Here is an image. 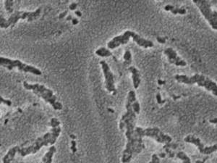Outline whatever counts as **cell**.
I'll use <instances>...</instances> for the list:
<instances>
[{"label": "cell", "mask_w": 217, "mask_h": 163, "mask_svg": "<svg viewBox=\"0 0 217 163\" xmlns=\"http://www.w3.org/2000/svg\"><path fill=\"white\" fill-rule=\"evenodd\" d=\"M70 138H73V139H75V135L72 134V135H70Z\"/></svg>", "instance_id": "42"}, {"label": "cell", "mask_w": 217, "mask_h": 163, "mask_svg": "<svg viewBox=\"0 0 217 163\" xmlns=\"http://www.w3.org/2000/svg\"><path fill=\"white\" fill-rule=\"evenodd\" d=\"M149 163H160L159 158H158L156 154H154V155H152V160L151 162H150Z\"/></svg>", "instance_id": "30"}, {"label": "cell", "mask_w": 217, "mask_h": 163, "mask_svg": "<svg viewBox=\"0 0 217 163\" xmlns=\"http://www.w3.org/2000/svg\"><path fill=\"white\" fill-rule=\"evenodd\" d=\"M194 3L198 7L202 14L205 18L208 20L214 30H217V12L212 11L210 4L205 0H192Z\"/></svg>", "instance_id": "5"}, {"label": "cell", "mask_w": 217, "mask_h": 163, "mask_svg": "<svg viewBox=\"0 0 217 163\" xmlns=\"http://www.w3.org/2000/svg\"><path fill=\"white\" fill-rule=\"evenodd\" d=\"M96 54L98 56H100V57H109V56L112 55L111 52L104 47H101L99 49H98L96 52Z\"/></svg>", "instance_id": "20"}, {"label": "cell", "mask_w": 217, "mask_h": 163, "mask_svg": "<svg viewBox=\"0 0 217 163\" xmlns=\"http://www.w3.org/2000/svg\"><path fill=\"white\" fill-rule=\"evenodd\" d=\"M185 141L188 142V143H191L195 144V145L198 148L200 152L203 154V150H204V144L202 143L201 139L198 138H196L194 136H192V135H189V136H186L185 138Z\"/></svg>", "instance_id": "14"}, {"label": "cell", "mask_w": 217, "mask_h": 163, "mask_svg": "<svg viewBox=\"0 0 217 163\" xmlns=\"http://www.w3.org/2000/svg\"><path fill=\"white\" fill-rule=\"evenodd\" d=\"M156 40L158 41V42L161 43V44H164V43L166 42V39L163 38V37L157 36L156 37Z\"/></svg>", "instance_id": "33"}, {"label": "cell", "mask_w": 217, "mask_h": 163, "mask_svg": "<svg viewBox=\"0 0 217 163\" xmlns=\"http://www.w3.org/2000/svg\"><path fill=\"white\" fill-rule=\"evenodd\" d=\"M217 149V146L216 144H214V145L211 146V147H206L204 148V150H203V155H210V154L214 152L215 151H216Z\"/></svg>", "instance_id": "22"}, {"label": "cell", "mask_w": 217, "mask_h": 163, "mask_svg": "<svg viewBox=\"0 0 217 163\" xmlns=\"http://www.w3.org/2000/svg\"><path fill=\"white\" fill-rule=\"evenodd\" d=\"M136 101V97H135V91H130L128 93L127 102L126 104V109H127V112L122 117L121 121L120 123V130L124 131V125L128 122H134L135 120V113L134 112L133 107H132V103Z\"/></svg>", "instance_id": "7"}, {"label": "cell", "mask_w": 217, "mask_h": 163, "mask_svg": "<svg viewBox=\"0 0 217 163\" xmlns=\"http://www.w3.org/2000/svg\"><path fill=\"white\" fill-rule=\"evenodd\" d=\"M100 63L102 66L103 72L105 76L106 89L108 90L109 92H114V93H115L116 89H115L114 76H113L112 73L111 72L108 64L105 61H101Z\"/></svg>", "instance_id": "10"}, {"label": "cell", "mask_w": 217, "mask_h": 163, "mask_svg": "<svg viewBox=\"0 0 217 163\" xmlns=\"http://www.w3.org/2000/svg\"><path fill=\"white\" fill-rule=\"evenodd\" d=\"M130 33H131V31H127L124 32V34L114 37L112 41L108 43V47L113 49L122 44H126L130 38Z\"/></svg>", "instance_id": "11"}, {"label": "cell", "mask_w": 217, "mask_h": 163, "mask_svg": "<svg viewBox=\"0 0 217 163\" xmlns=\"http://www.w3.org/2000/svg\"><path fill=\"white\" fill-rule=\"evenodd\" d=\"M77 4L76 3H72L70 5V9L71 10H74L75 8L77 7Z\"/></svg>", "instance_id": "35"}, {"label": "cell", "mask_w": 217, "mask_h": 163, "mask_svg": "<svg viewBox=\"0 0 217 163\" xmlns=\"http://www.w3.org/2000/svg\"><path fill=\"white\" fill-rule=\"evenodd\" d=\"M132 107H133V111L135 113H136V114H139V112H140V104H139V103L137 101H135V102H133V103H132Z\"/></svg>", "instance_id": "26"}, {"label": "cell", "mask_w": 217, "mask_h": 163, "mask_svg": "<svg viewBox=\"0 0 217 163\" xmlns=\"http://www.w3.org/2000/svg\"><path fill=\"white\" fill-rule=\"evenodd\" d=\"M209 122H210V123H215V124H216V123H217L216 117H215V118L212 119V120H210V121H209Z\"/></svg>", "instance_id": "37"}, {"label": "cell", "mask_w": 217, "mask_h": 163, "mask_svg": "<svg viewBox=\"0 0 217 163\" xmlns=\"http://www.w3.org/2000/svg\"><path fill=\"white\" fill-rule=\"evenodd\" d=\"M56 149L54 146H52L49 149V151L46 153L42 159L43 163H52V157L54 156V153L56 152Z\"/></svg>", "instance_id": "17"}, {"label": "cell", "mask_w": 217, "mask_h": 163, "mask_svg": "<svg viewBox=\"0 0 217 163\" xmlns=\"http://www.w3.org/2000/svg\"><path fill=\"white\" fill-rule=\"evenodd\" d=\"M175 77V79L179 83H183L185 84H193L196 83L200 87H205L208 91H212L215 96L217 95L216 83L204 76L195 74L191 77H188L185 76V75H176Z\"/></svg>", "instance_id": "3"}, {"label": "cell", "mask_w": 217, "mask_h": 163, "mask_svg": "<svg viewBox=\"0 0 217 163\" xmlns=\"http://www.w3.org/2000/svg\"><path fill=\"white\" fill-rule=\"evenodd\" d=\"M67 11H65V12H63L62 13H61V14H60L59 15V19H62V18H65L66 15H67Z\"/></svg>", "instance_id": "36"}, {"label": "cell", "mask_w": 217, "mask_h": 163, "mask_svg": "<svg viewBox=\"0 0 217 163\" xmlns=\"http://www.w3.org/2000/svg\"><path fill=\"white\" fill-rule=\"evenodd\" d=\"M177 144H171V143H167L164 146V149H177Z\"/></svg>", "instance_id": "28"}, {"label": "cell", "mask_w": 217, "mask_h": 163, "mask_svg": "<svg viewBox=\"0 0 217 163\" xmlns=\"http://www.w3.org/2000/svg\"><path fill=\"white\" fill-rule=\"evenodd\" d=\"M5 8L9 13H12L13 12V1L12 0H6L5 2Z\"/></svg>", "instance_id": "23"}, {"label": "cell", "mask_w": 217, "mask_h": 163, "mask_svg": "<svg viewBox=\"0 0 217 163\" xmlns=\"http://www.w3.org/2000/svg\"><path fill=\"white\" fill-rule=\"evenodd\" d=\"M130 37H133V40L135 41V42L137 43L139 46H143L144 48H148V47H152L154 46V44H153L152 42L149 40H146V39L141 38L139 35H137L135 32H133L131 31V33H130Z\"/></svg>", "instance_id": "13"}, {"label": "cell", "mask_w": 217, "mask_h": 163, "mask_svg": "<svg viewBox=\"0 0 217 163\" xmlns=\"http://www.w3.org/2000/svg\"><path fill=\"white\" fill-rule=\"evenodd\" d=\"M72 21H73V25H77V24L78 23V20L77 19H75V18H74V19H73V20H72Z\"/></svg>", "instance_id": "38"}, {"label": "cell", "mask_w": 217, "mask_h": 163, "mask_svg": "<svg viewBox=\"0 0 217 163\" xmlns=\"http://www.w3.org/2000/svg\"><path fill=\"white\" fill-rule=\"evenodd\" d=\"M129 71L132 73L133 74V85L135 89H137L141 83V78H140V73L139 71L135 68V67L131 66L129 67Z\"/></svg>", "instance_id": "16"}, {"label": "cell", "mask_w": 217, "mask_h": 163, "mask_svg": "<svg viewBox=\"0 0 217 163\" xmlns=\"http://www.w3.org/2000/svg\"><path fill=\"white\" fill-rule=\"evenodd\" d=\"M9 26V22L7 21V20L5 19L3 16H2L0 15V28L2 29H7Z\"/></svg>", "instance_id": "24"}, {"label": "cell", "mask_w": 217, "mask_h": 163, "mask_svg": "<svg viewBox=\"0 0 217 163\" xmlns=\"http://www.w3.org/2000/svg\"><path fill=\"white\" fill-rule=\"evenodd\" d=\"M0 65L7 67L9 70H12L14 67H18L19 70L22 71V72L31 73L37 75V76L41 75V71L37 69L36 67L24 64L18 59H11L9 58L0 57Z\"/></svg>", "instance_id": "4"}, {"label": "cell", "mask_w": 217, "mask_h": 163, "mask_svg": "<svg viewBox=\"0 0 217 163\" xmlns=\"http://www.w3.org/2000/svg\"><path fill=\"white\" fill-rule=\"evenodd\" d=\"M124 129H126L125 135L127 138V144L123 151L122 162L127 163L130 162L134 155L139 154L144 149V144L143 143V129L140 127L135 129V122L126 123Z\"/></svg>", "instance_id": "1"}, {"label": "cell", "mask_w": 217, "mask_h": 163, "mask_svg": "<svg viewBox=\"0 0 217 163\" xmlns=\"http://www.w3.org/2000/svg\"><path fill=\"white\" fill-rule=\"evenodd\" d=\"M108 110H109V111H110L111 112H114V110H112V109H110V108H109Z\"/></svg>", "instance_id": "44"}, {"label": "cell", "mask_w": 217, "mask_h": 163, "mask_svg": "<svg viewBox=\"0 0 217 163\" xmlns=\"http://www.w3.org/2000/svg\"><path fill=\"white\" fill-rule=\"evenodd\" d=\"M165 149V151H166V152H167L168 155H169V157H171V158H172V157H174L175 156V153L173 152L171 150V149Z\"/></svg>", "instance_id": "31"}, {"label": "cell", "mask_w": 217, "mask_h": 163, "mask_svg": "<svg viewBox=\"0 0 217 163\" xmlns=\"http://www.w3.org/2000/svg\"><path fill=\"white\" fill-rule=\"evenodd\" d=\"M156 99H157V102L158 104H161V103L164 102V101L161 100V95H160V93H157V94H156Z\"/></svg>", "instance_id": "34"}, {"label": "cell", "mask_w": 217, "mask_h": 163, "mask_svg": "<svg viewBox=\"0 0 217 163\" xmlns=\"http://www.w3.org/2000/svg\"><path fill=\"white\" fill-rule=\"evenodd\" d=\"M23 87L27 90H32L36 94L41 97L45 100V102H49L56 110H60L62 109V104L56 101V97L54 95L52 90L46 89L43 85L40 84H30L27 82H24Z\"/></svg>", "instance_id": "2"}, {"label": "cell", "mask_w": 217, "mask_h": 163, "mask_svg": "<svg viewBox=\"0 0 217 163\" xmlns=\"http://www.w3.org/2000/svg\"><path fill=\"white\" fill-rule=\"evenodd\" d=\"M143 136H148L154 138L156 141L161 144L170 143L172 140L171 137L166 135L158 128H148L143 130Z\"/></svg>", "instance_id": "9"}, {"label": "cell", "mask_w": 217, "mask_h": 163, "mask_svg": "<svg viewBox=\"0 0 217 163\" xmlns=\"http://www.w3.org/2000/svg\"><path fill=\"white\" fill-rule=\"evenodd\" d=\"M164 54L168 57L169 62L171 64H175L177 66H185L187 63L185 61L181 59L177 56L176 52L171 48H167L164 51Z\"/></svg>", "instance_id": "12"}, {"label": "cell", "mask_w": 217, "mask_h": 163, "mask_svg": "<svg viewBox=\"0 0 217 163\" xmlns=\"http://www.w3.org/2000/svg\"><path fill=\"white\" fill-rule=\"evenodd\" d=\"M1 103H4V104H5L7 106L12 105V102H11L10 100H6V99H3L2 97L0 96V104H1Z\"/></svg>", "instance_id": "29"}, {"label": "cell", "mask_w": 217, "mask_h": 163, "mask_svg": "<svg viewBox=\"0 0 217 163\" xmlns=\"http://www.w3.org/2000/svg\"><path fill=\"white\" fill-rule=\"evenodd\" d=\"M59 124H60V122L58 121L57 119L55 118V117H54V118H52V120H51L50 125H51V126L52 127V128H56V127L59 126Z\"/></svg>", "instance_id": "27"}, {"label": "cell", "mask_w": 217, "mask_h": 163, "mask_svg": "<svg viewBox=\"0 0 217 163\" xmlns=\"http://www.w3.org/2000/svg\"><path fill=\"white\" fill-rule=\"evenodd\" d=\"M158 156L160 157H161V158H164V157H165L166 156V154L165 153H160L159 155H158Z\"/></svg>", "instance_id": "39"}, {"label": "cell", "mask_w": 217, "mask_h": 163, "mask_svg": "<svg viewBox=\"0 0 217 163\" xmlns=\"http://www.w3.org/2000/svg\"><path fill=\"white\" fill-rule=\"evenodd\" d=\"M158 84H160V85H161V84L164 83L165 82H164V81H162V80H158Z\"/></svg>", "instance_id": "41"}, {"label": "cell", "mask_w": 217, "mask_h": 163, "mask_svg": "<svg viewBox=\"0 0 217 163\" xmlns=\"http://www.w3.org/2000/svg\"><path fill=\"white\" fill-rule=\"evenodd\" d=\"M19 149H20V147L18 146L11 148L7 153V155L3 157V163H11L15 156L16 153L18 152Z\"/></svg>", "instance_id": "15"}, {"label": "cell", "mask_w": 217, "mask_h": 163, "mask_svg": "<svg viewBox=\"0 0 217 163\" xmlns=\"http://www.w3.org/2000/svg\"><path fill=\"white\" fill-rule=\"evenodd\" d=\"M51 136H52L51 133H46L43 136L38 138L34 144H32L31 146L19 149L18 152L20 154L22 157H25L31 154H36L37 151L40 150L41 147H44V146L46 147L50 144Z\"/></svg>", "instance_id": "6"}, {"label": "cell", "mask_w": 217, "mask_h": 163, "mask_svg": "<svg viewBox=\"0 0 217 163\" xmlns=\"http://www.w3.org/2000/svg\"><path fill=\"white\" fill-rule=\"evenodd\" d=\"M71 144H72V146H71V149H72V151H73V152H75V151H77V149H76V142H75V141H71Z\"/></svg>", "instance_id": "32"}, {"label": "cell", "mask_w": 217, "mask_h": 163, "mask_svg": "<svg viewBox=\"0 0 217 163\" xmlns=\"http://www.w3.org/2000/svg\"><path fill=\"white\" fill-rule=\"evenodd\" d=\"M177 157H178L179 159H180L181 160H182L183 163H191V161H190L189 157H188L185 153L183 152V151H179V152L177 154Z\"/></svg>", "instance_id": "21"}, {"label": "cell", "mask_w": 217, "mask_h": 163, "mask_svg": "<svg viewBox=\"0 0 217 163\" xmlns=\"http://www.w3.org/2000/svg\"><path fill=\"white\" fill-rule=\"evenodd\" d=\"M165 10L167 11H171L173 14H180V15H185L186 13V10L183 8H178V7H175L172 6V5H168L164 7Z\"/></svg>", "instance_id": "18"}, {"label": "cell", "mask_w": 217, "mask_h": 163, "mask_svg": "<svg viewBox=\"0 0 217 163\" xmlns=\"http://www.w3.org/2000/svg\"><path fill=\"white\" fill-rule=\"evenodd\" d=\"M71 19H72V16H71V15H69V16L67 18V20H70Z\"/></svg>", "instance_id": "43"}, {"label": "cell", "mask_w": 217, "mask_h": 163, "mask_svg": "<svg viewBox=\"0 0 217 163\" xmlns=\"http://www.w3.org/2000/svg\"><path fill=\"white\" fill-rule=\"evenodd\" d=\"M124 65H130L131 63V54H130V51H127L124 53Z\"/></svg>", "instance_id": "25"}, {"label": "cell", "mask_w": 217, "mask_h": 163, "mask_svg": "<svg viewBox=\"0 0 217 163\" xmlns=\"http://www.w3.org/2000/svg\"><path fill=\"white\" fill-rule=\"evenodd\" d=\"M41 12V8H39L34 12H24V11H16L11 15L7 21L9 25L14 26L20 19H28V21H33L39 18Z\"/></svg>", "instance_id": "8"}, {"label": "cell", "mask_w": 217, "mask_h": 163, "mask_svg": "<svg viewBox=\"0 0 217 163\" xmlns=\"http://www.w3.org/2000/svg\"><path fill=\"white\" fill-rule=\"evenodd\" d=\"M60 132H61V128H60L59 126L56 127V128H52V133H51L52 136H51V141L49 144L53 145V144H55L56 138H57L58 136H59Z\"/></svg>", "instance_id": "19"}, {"label": "cell", "mask_w": 217, "mask_h": 163, "mask_svg": "<svg viewBox=\"0 0 217 163\" xmlns=\"http://www.w3.org/2000/svg\"><path fill=\"white\" fill-rule=\"evenodd\" d=\"M75 14H76L79 17H81V15H82V14H81V12H80V11H76V12H75Z\"/></svg>", "instance_id": "40"}]
</instances>
